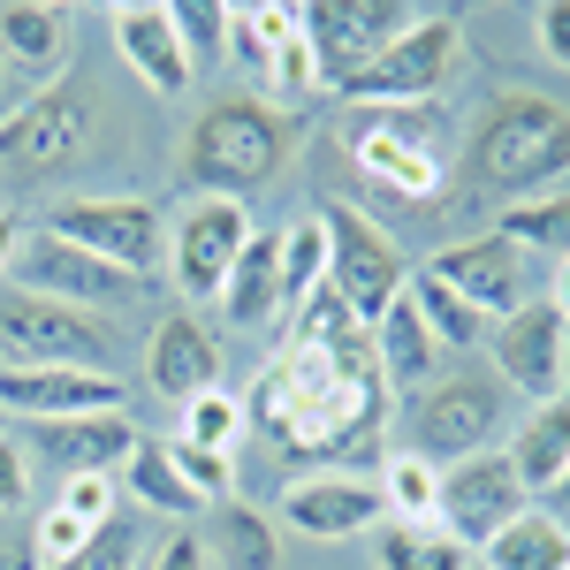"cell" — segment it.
Segmentation results:
<instances>
[{
	"mask_svg": "<svg viewBox=\"0 0 570 570\" xmlns=\"http://www.w3.org/2000/svg\"><path fill=\"white\" fill-rule=\"evenodd\" d=\"M289 312H297L289 351L252 381L244 426H259L289 464H335V480L381 472L389 464V381L373 357V327L327 282Z\"/></svg>",
	"mask_w": 570,
	"mask_h": 570,
	"instance_id": "1",
	"label": "cell"
},
{
	"mask_svg": "<svg viewBox=\"0 0 570 570\" xmlns=\"http://www.w3.org/2000/svg\"><path fill=\"white\" fill-rule=\"evenodd\" d=\"M464 176L480 190H494V198H510V206L548 198V183L570 176V115L556 99H540V91L487 99L480 130L464 145Z\"/></svg>",
	"mask_w": 570,
	"mask_h": 570,
	"instance_id": "2",
	"label": "cell"
},
{
	"mask_svg": "<svg viewBox=\"0 0 570 570\" xmlns=\"http://www.w3.org/2000/svg\"><path fill=\"white\" fill-rule=\"evenodd\" d=\"M351 160L395 198H441V183L456 168V122L441 99L419 107H365L351 122Z\"/></svg>",
	"mask_w": 570,
	"mask_h": 570,
	"instance_id": "3",
	"label": "cell"
},
{
	"mask_svg": "<svg viewBox=\"0 0 570 570\" xmlns=\"http://www.w3.org/2000/svg\"><path fill=\"white\" fill-rule=\"evenodd\" d=\"M282 145H289V130H282L274 107H259V99H220V107L198 115V130L183 145V176L198 183L206 198H236L244 206L252 190L274 183Z\"/></svg>",
	"mask_w": 570,
	"mask_h": 570,
	"instance_id": "4",
	"label": "cell"
},
{
	"mask_svg": "<svg viewBox=\"0 0 570 570\" xmlns=\"http://www.w3.org/2000/svg\"><path fill=\"white\" fill-rule=\"evenodd\" d=\"M456 16H426L419 8V23L411 31H395L357 77L335 85V99H365V107H419V99H434L449 85V69H456Z\"/></svg>",
	"mask_w": 570,
	"mask_h": 570,
	"instance_id": "5",
	"label": "cell"
},
{
	"mask_svg": "<svg viewBox=\"0 0 570 570\" xmlns=\"http://www.w3.org/2000/svg\"><path fill=\"white\" fill-rule=\"evenodd\" d=\"M0 351H8V365H85V373H107L115 327L99 312L53 305V297H31V289H0Z\"/></svg>",
	"mask_w": 570,
	"mask_h": 570,
	"instance_id": "6",
	"label": "cell"
},
{
	"mask_svg": "<svg viewBox=\"0 0 570 570\" xmlns=\"http://www.w3.org/2000/svg\"><path fill=\"white\" fill-rule=\"evenodd\" d=\"M320 228H327V289H335L365 327H381L389 305L403 297V282H411L403 259H395V244L357 214V206H343V198L320 206Z\"/></svg>",
	"mask_w": 570,
	"mask_h": 570,
	"instance_id": "7",
	"label": "cell"
},
{
	"mask_svg": "<svg viewBox=\"0 0 570 570\" xmlns=\"http://www.w3.org/2000/svg\"><path fill=\"white\" fill-rule=\"evenodd\" d=\"M434 282H449L464 305L480 312V320H510V312L540 305V259H532L525 244H510L502 228H487V236H464V244H449L434 266H426Z\"/></svg>",
	"mask_w": 570,
	"mask_h": 570,
	"instance_id": "8",
	"label": "cell"
},
{
	"mask_svg": "<svg viewBox=\"0 0 570 570\" xmlns=\"http://www.w3.org/2000/svg\"><path fill=\"white\" fill-rule=\"evenodd\" d=\"M46 236H61V244H77L91 259L122 266L137 282H153V266L168 252V228L153 206H137V198H61L53 214H46Z\"/></svg>",
	"mask_w": 570,
	"mask_h": 570,
	"instance_id": "9",
	"label": "cell"
},
{
	"mask_svg": "<svg viewBox=\"0 0 570 570\" xmlns=\"http://www.w3.org/2000/svg\"><path fill=\"white\" fill-rule=\"evenodd\" d=\"M532 510L525 480H518V464H510V449L494 456V449H480V456H464L456 472H441V532L472 556V548H487L494 532H510L518 518Z\"/></svg>",
	"mask_w": 570,
	"mask_h": 570,
	"instance_id": "10",
	"label": "cell"
},
{
	"mask_svg": "<svg viewBox=\"0 0 570 570\" xmlns=\"http://www.w3.org/2000/svg\"><path fill=\"white\" fill-rule=\"evenodd\" d=\"M502 426V389L480 381V373H456V381H434L426 395H411V456L426 464H464L480 456Z\"/></svg>",
	"mask_w": 570,
	"mask_h": 570,
	"instance_id": "11",
	"label": "cell"
},
{
	"mask_svg": "<svg viewBox=\"0 0 570 570\" xmlns=\"http://www.w3.org/2000/svg\"><path fill=\"white\" fill-rule=\"evenodd\" d=\"M419 8L403 0H312L305 8V39H312V61H320V91H335L343 77H357L395 31H411Z\"/></svg>",
	"mask_w": 570,
	"mask_h": 570,
	"instance_id": "12",
	"label": "cell"
},
{
	"mask_svg": "<svg viewBox=\"0 0 570 570\" xmlns=\"http://www.w3.org/2000/svg\"><path fill=\"white\" fill-rule=\"evenodd\" d=\"M85 145H91V91L85 85H46L31 107H16L0 122V168L46 176V168L77 160Z\"/></svg>",
	"mask_w": 570,
	"mask_h": 570,
	"instance_id": "13",
	"label": "cell"
},
{
	"mask_svg": "<svg viewBox=\"0 0 570 570\" xmlns=\"http://www.w3.org/2000/svg\"><path fill=\"white\" fill-rule=\"evenodd\" d=\"M16 266H23V289H31V297H53V305H77V312L130 305V297L153 289V282H137V274H122V266L91 259V252H77V244H61V236H39Z\"/></svg>",
	"mask_w": 570,
	"mask_h": 570,
	"instance_id": "14",
	"label": "cell"
},
{
	"mask_svg": "<svg viewBox=\"0 0 570 570\" xmlns=\"http://www.w3.org/2000/svg\"><path fill=\"white\" fill-rule=\"evenodd\" d=\"M244 244H252V220H244L236 198H198V206H183L176 289L183 297H220L228 274H236V259H244Z\"/></svg>",
	"mask_w": 570,
	"mask_h": 570,
	"instance_id": "15",
	"label": "cell"
},
{
	"mask_svg": "<svg viewBox=\"0 0 570 570\" xmlns=\"http://www.w3.org/2000/svg\"><path fill=\"white\" fill-rule=\"evenodd\" d=\"M0 411L16 419H99L122 411V381L115 373H85V365H8L0 373Z\"/></svg>",
	"mask_w": 570,
	"mask_h": 570,
	"instance_id": "16",
	"label": "cell"
},
{
	"mask_svg": "<svg viewBox=\"0 0 570 570\" xmlns=\"http://www.w3.org/2000/svg\"><path fill=\"white\" fill-rule=\"evenodd\" d=\"M563 327L570 320L548 297L510 312L494 327V373H502V389L532 395V403H563Z\"/></svg>",
	"mask_w": 570,
	"mask_h": 570,
	"instance_id": "17",
	"label": "cell"
},
{
	"mask_svg": "<svg viewBox=\"0 0 570 570\" xmlns=\"http://www.w3.org/2000/svg\"><path fill=\"white\" fill-rule=\"evenodd\" d=\"M145 381L168 395V403H198V395L220 389V343L206 320L190 312H168L153 327V351H145Z\"/></svg>",
	"mask_w": 570,
	"mask_h": 570,
	"instance_id": "18",
	"label": "cell"
},
{
	"mask_svg": "<svg viewBox=\"0 0 570 570\" xmlns=\"http://www.w3.org/2000/svg\"><path fill=\"white\" fill-rule=\"evenodd\" d=\"M137 441H145V434H137L122 411H99V419H39V426H31V449H39L61 480H85V472H115V464H130Z\"/></svg>",
	"mask_w": 570,
	"mask_h": 570,
	"instance_id": "19",
	"label": "cell"
},
{
	"mask_svg": "<svg viewBox=\"0 0 570 570\" xmlns=\"http://www.w3.org/2000/svg\"><path fill=\"white\" fill-rule=\"evenodd\" d=\"M381 518H389L381 487L335 480V472H320V480H297L289 494H282V525L305 532V540H351V532L381 525Z\"/></svg>",
	"mask_w": 570,
	"mask_h": 570,
	"instance_id": "20",
	"label": "cell"
},
{
	"mask_svg": "<svg viewBox=\"0 0 570 570\" xmlns=\"http://www.w3.org/2000/svg\"><path fill=\"white\" fill-rule=\"evenodd\" d=\"M115 46H122V61H130L160 99L190 91V61H183V39H176V8H160V0L115 8Z\"/></svg>",
	"mask_w": 570,
	"mask_h": 570,
	"instance_id": "21",
	"label": "cell"
},
{
	"mask_svg": "<svg viewBox=\"0 0 570 570\" xmlns=\"http://www.w3.org/2000/svg\"><path fill=\"white\" fill-rule=\"evenodd\" d=\"M373 357H381V381H389V395H426V389H434L441 343L426 335V320H419V305H411V297H395L389 320L373 327Z\"/></svg>",
	"mask_w": 570,
	"mask_h": 570,
	"instance_id": "22",
	"label": "cell"
},
{
	"mask_svg": "<svg viewBox=\"0 0 570 570\" xmlns=\"http://www.w3.org/2000/svg\"><path fill=\"white\" fill-rule=\"evenodd\" d=\"M69 39H77V16H69V8H46V0L0 8V61H8V69L53 77V69L69 61Z\"/></svg>",
	"mask_w": 570,
	"mask_h": 570,
	"instance_id": "23",
	"label": "cell"
},
{
	"mask_svg": "<svg viewBox=\"0 0 570 570\" xmlns=\"http://www.w3.org/2000/svg\"><path fill=\"white\" fill-rule=\"evenodd\" d=\"M220 312H228V327H266L282 312V236L244 244V259H236L228 289H220Z\"/></svg>",
	"mask_w": 570,
	"mask_h": 570,
	"instance_id": "24",
	"label": "cell"
},
{
	"mask_svg": "<svg viewBox=\"0 0 570 570\" xmlns=\"http://www.w3.org/2000/svg\"><path fill=\"white\" fill-rule=\"evenodd\" d=\"M480 570H570V525L556 510H525L510 532H494L480 548Z\"/></svg>",
	"mask_w": 570,
	"mask_h": 570,
	"instance_id": "25",
	"label": "cell"
},
{
	"mask_svg": "<svg viewBox=\"0 0 570 570\" xmlns=\"http://www.w3.org/2000/svg\"><path fill=\"white\" fill-rule=\"evenodd\" d=\"M510 464H518L525 494H556V480L570 472V403H540L532 411V426L510 441Z\"/></svg>",
	"mask_w": 570,
	"mask_h": 570,
	"instance_id": "26",
	"label": "cell"
},
{
	"mask_svg": "<svg viewBox=\"0 0 570 570\" xmlns=\"http://www.w3.org/2000/svg\"><path fill=\"white\" fill-rule=\"evenodd\" d=\"M206 548L220 556V570H282V532L266 525L259 510H244V502H220Z\"/></svg>",
	"mask_w": 570,
	"mask_h": 570,
	"instance_id": "27",
	"label": "cell"
},
{
	"mask_svg": "<svg viewBox=\"0 0 570 570\" xmlns=\"http://www.w3.org/2000/svg\"><path fill=\"white\" fill-rule=\"evenodd\" d=\"M403 297L419 305V320H426V335H434L441 351H472V343L487 335V320L464 305L449 282H434V274H411V282H403Z\"/></svg>",
	"mask_w": 570,
	"mask_h": 570,
	"instance_id": "28",
	"label": "cell"
},
{
	"mask_svg": "<svg viewBox=\"0 0 570 570\" xmlns=\"http://www.w3.org/2000/svg\"><path fill=\"white\" fill-rule=\"evenodd\" d=\"M122 480H130V494H137V502H153L160 518H198V510H206V502L183 487L176 456H168V441H137V456L122 464Z\"/></svg>",
	"mask_w": 570,
	"mask_h": 570,
	"instance_id": "29",
	"label": "cell"
},
{
	"mask_svg": "<svg viewBox=\"0 0 570 570\" xmlns=\"http://www.w3.org/2000/svg\"><path fill=\"white\" fill-rule=\"evenodd\" d=\"M510 244H525L532 259L548 252V259H570V198H532V206H502V220H494Z\"/></svg>",
	"mask_w": 570,
	"mask_h": 570,
	"instance_id": "30",
	"label": "cell"
},
{
	"mask_svg": "<svg viewBox=\"0 0 570 570\" xmlns=\"http://www.w3.org/2000/svg\"><path fill=\"white\" fill-rule=\"evenodd\" d=\"M381 502H389L395 525H441V480L419 464V456H389L381 464Z\"/></svg>",
	"mask_w": 570,
	"mask_h": 570,
	"instance_id": "31",
	"label": "cell"
},
{
	"mask_svg": "<svg viewBox=\"0 0 570 570\" xmlns=\"http://www.w3.org/2000/svg\"><path fill=\"white\" fill-rule=\"evenodd\" d=\"M381 570H472V556L434 525H395L381 532Z\"/></svg>",
	"mask_w": 570,
	"mask_h": 570,
	"instance_id": "32",
	"label": "cell"
},
{
	"mask_svg": "<svg viewBox=\"0 0 570 570\" xmlns=\"http://www.w3.org/2000/svg\"><path fill=\"white\" fill-rule=\"evenodd\" d=\"M320 282H327V228L312 214L297 228H282V305H305Z\"/></svg>",
	"mask_w": 570,
	"mask_h": 570,
	"instance_id": "33",
	"label": "cell"
},
{
	"mask_svg": "<svg viewBox=\"0 0 570 570\" xmlns=\"http://www.w3.org/2000/svg\"><path fill=\"white\" fill-rule=\"evenodd\" d=\"M176 39H183L190 77L214 69L220 53H228V8H214V0H183V8H176Z\"/></svg>",
	"mask_w": 570,
	"mask_h": 570,
	"instance_id": "34",
	"label": "cell"
},
{
	"mask_svg": "<svg viewBox=\"0 0 570 570\" xmlns=\"http://www.w3.org/2000/svg\"><path fill=\"white\" fill-rule=\"evenodd\" d=\"M53 570H145V540H137L130 518H107L69 563H53Z\"/></svg>",
	"mask_w": 570,
	"mask_h": 570,
	"instance_id": "35",
	"label": "cell"
},
{
	"mask_svg": "<svg viewBox=\"0 0 570 570\" xmlns=\"http://www.w3.org/2000/svg\"><path fill=\"white\" fill-rule=\"evenodd\" d=\"M236 434H244V403H236L228 389L183 403V441H198V449H220V456H228V441H236Z\"/></svg>",
	"mask_w": 570,
	"mask_h": 570,
	"instance_id": "36",
	"label": "cell"
},
{
	"mask_svg": "<svg viewBox=\"0 0 570 570\" xmlns=\"http://www.w3.org/2000/svg\"><path fill=\"white\" fill-rule=\"evenodd\" d=\"M168 456H176V472H183V487L198 494V502H228L236 494V472H228V456L220 449H198V441H168Z\"/></svg>",
	"mask_w": 570,
	"mask_h": 570,
	"instance_id": "37",
	"label": "cell"
},
{
	"mask_svg": "<svg viewBox=\"0 0 570 570\" xmlns=\"http://www.w3.org/2000/svg\"><path fill=\"white\" fill-rule=\"evenodd\" d=\"M61 518H77L85 532H99L107 518H122L115 510V472H85V480H61V502H53Z\"/></svg>",
	"mask_w": 570,
	"mask_h": 570,
	"instance_id": "38",
	"label": "cell"
},
{
	"mask_svg": "<svg viewBox=\"0 0 570 570\" xmlns=\"http://www.w3.org/2000/svg\"><path fill=\"white\" fill-rule=\"evenodd\" d=\"M145 570H214V548H206V532H160L153 548H145Z\"/></svg>",
	"mask_w": 570,
	"mask_h": 570,
	"instance_id": "39",
	"label": "cell"
},
{
	"mask_svg": "<svg viewBox=\"0 0 570 570\" xmlns=\"http://www.w3.org/2000/svg\"><path fill=\"white\" fill-rule=\"evenodd\" d=\"M31 540H39V563L53 570V563H69V556L85 548L91 532L77 525V518H61V510H46V518H39V532H31Z\"/></svg>",
	"mask_w": 570,
	"mask_h": 570,
	"instance_id": "40",
	"label": "cell"
},
{
	"mask_svg": "<svg viewBox=\"0 0 570 570\" xmlns=\"http://www.w3.org/2000/svg\"><path fill=\"white\" fill-rule=\"evenodd\" d=\"M31 502V472H23V449L0 434V518H16Z\"/></svg>",
	"mask_w": 570,
	"mask_h": 570,
	"instance_id": "41",
	"label": "cell"
},
{
	"mask_svg": "<svg viewBox=\"0 0 570 570\" xmlns=\"http://www.w3.org/2000/svg\"><path fill=\"white\" fill-rule=\"evenodd\" d=\"M532 31H540V53L570 69V0H548V8L532 16Z\"/></svg>",
	"mask_w": 570,
	"mask_h": 570,
	"instance_id": "42",
	"label": "cell"
},
{
	"mask_svg": "<svg viewBox=\"0 0 570 570\" xmlns=\"http://www.w3.org/2000/svg\"><path fill=\"white\" fill-rule=\"evenodd\" d=\"M0 570H46L31 532H0Z\"/></svg>",
	"mask_w": 570,
	"mask_h": 570,
	"instance_id": "43",
	"label": "cell"
},
{
	"mask_svg": "<svg viewBox=\"0 0 570 570\" xmlns=\"http://www.w3.org/2000/svg\"><path fill=\"white\" fill-rule=\"evenodd\" d=\"M548 305L570 320V259H556V289H548Z\"/></svg>",
	"mask_w": 570,
	"mask_h": 570,
	"instance_id": "44",
	"label": "cell"
},
{
	"mask_svg": "<svg viewBox=\"0 0 570 570\" xmlns=\"http://www.w3.org/2000/svg\"><path fill=\"white\" fill-rule=\"evenodd\" d=\"M16 259V214H0V266Z\"/></svg>",
	"mask_w": 570,
	"mask_h": 570,
	"instance_id": "45",
	"label": "cell"
},
{
	"mask_svg": "<svg viewBox=\"0 0 570 570\" xmlns=\"http://www.w3.org/2000/svg\"><path fill=\"white\" fill-rule=\"evenodd\" d=\"M548 502H556V518H570V472L556 480V494H548Z\"/></svg>",
	"mask_w": 570,
	"mask_h": 570,
	"instance_id": "46",
	"label": "cell"
},
{
	"mask_svg": "<svg viewBox=\"0 0 570 570\" xmlns=\"http://www.w3.org/2000/svg\"><path fill=\"white\" fill-rule=\"evenodd\" d=\"M563 403H570V327H563Z\"/></svg>",
	"mask_w": 570,
	"mask_h": 570,
	"instance_id": "47",
	"label": "cell"
},
{
	"mask_svg": "<svg viewBox=\"0 0 570 570\" xmlns=\"http://www.w3.org/2000/svg\"><path fill=\"white\" fill-rule=\"evenodd\" d=\"M0 91H8V61H0Z\"/></svg>",
	"mask_w": 570,
	"mask_h": 570,
	"instance_id": "48",
	"label": "cell"
},
{
	"mask_svg": "<svg viewBox=\"0 0 570 570\" xmlns=\"http://www.w3.org/2000/svg\"><path fill=\"white\" fill-rule=\"evenodd\" d=\"M0 419H8V411H0Z\"/></svg>",
	"mask_w": 570,
	"mask_h": 570,
	"instance_id": "49",
	"label": "cell"
}]
</instances>
